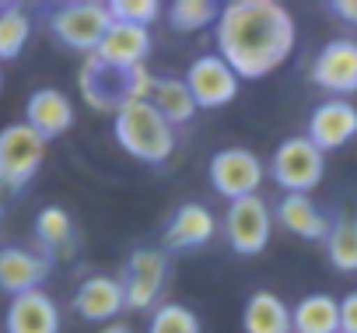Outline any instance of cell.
<instances>
[{
    "mask_svg": "<svg viewBox=\"0 0 357 333\" xmlns=\"http://www.w3.org/2000/svg\"><path fill=\"white\" fill-rule=\"evenodd\" d=\"M116 140L147 165H161L175 151V130L151 102H123L116 109Z\"/></svg>",
    "mask_w": 357,
    "mask_h": 333,
    "instance_id": "obj_2",
    "label": "cell"
},
{
    "mask_svg": "<svg viewBox=\"0 0 357 333\" xmlns=\"http://www.w3.org/2000/svg\"><path fill=\"white\" fill-rule=\"evenodd\" d=\"M218 15H221V8L211 4V0H175L168 11L175 32H200V29L214 25Z\"/></svg>",
    "mask_w": 357,
    "mask_h": 333,
    "instance_id": "obj_26",
    "label": "cell"
},
{
    "mask_svg": "<svg viewBox=\"0 0 357 333\" xmlns=\"http://www.w3.org/2000/svg\"><path fill=\"white\" fill-rule=\"evenodd\" d=\"M151 105H154L172 126L190 123L193 112H197V102H193V95H190V88H186L183 77H154Z\"/></svg>",
    "mask_w": 357,
    "mask_h": 333,
    "instance_id": "obj_22",
    "label": "cell"
},
{
    "mask_svg": "<svg viewBox=\"0 0 357 333\" xmlns=\"http://www.w3.org/2000/svg\"><path fill=\"white\" fill-rule=\"evenodd\" d=\"M291 333H340V302L333 295H305L291 309Z\"/></svg>",
    "mask_w": 357,
    "mask_h": 333,
    "instance_id": "obj_20",
    "label": "cell"
},
{
    "mask_svg": "<svg viewBox=\"0 0 357 333\" xmlns=\"http://www.w3.org/2000/svg\"><path fill=\"white\" fill-rule=\"evenodd\" d=\"M29 36H32V22H29V15H25L18 4H11V8L0 11V64L15 60V57L25 50Z\"/></svg>",
    "mask_w": 357,
    "mask_h": 333,
    "instance_id": "obj_25",
    "label": "cell"
},
{
    "mask_svg": "<svg viewBox=\"0 0 357 333\" xmlns=\"http://www.w3.org/2000/svg\"><path fill=\"white\" fill-rule=\"evenodd\" d=\"M245 333H291V309L273 291H252L242 312Z\"/></svg>",
    "mask_w": 357,
    "mask_h": 333,
    "instance_id": "obj_21",
    "label": "cell"
},
{
    "mask_svg": "<svg viewBox=\"0 0 357 333\" xmlns=\"http://www.w3.org/2000/svg\"><path fill=\"white\" fill-rule=\"evenodd\" d=\"M147 333H200V319L193 309L178 305V302H161L151 312Z\"/></svg>",
    "mask_w": 357,
    "mask_h": 333,
    "instance_id": "obj_27",
    "label": "cell"
},
{
    "mask_svg": "<svg viewBox=\"0 0 357 333\" xmlns=\"http://www.w3.org/2000/svg\"><path fill=\"white\" fill-rule=\"evenodd\" d=\"M126 309V298H123V284L119 277H84L74 291V312L88 323H105L112 316H119Z\"/></svg>",
    "mask_w": 357,
    "mask_h": 333,
    "instance_id": "obj_15",
    "label": "cell"
},
{
    "mask_svg": "<svg viewBox=\"0 0 357 333\" xmlns=\"http://www.w3.org/2000/svg\"><path fill=\"white\" fill-rule=\"evenodd\" d=\"M218 57L242 77L259 81L273 74L294 53L298 29L294 18L277 0H231L214 22Z\"/></svg>",
    "mask_w": 357,
    "mask_h": 333,
    "instance_id": "obj_1",
    "label": "cell"
},
{
    "mask_svg": "<svg viewBox=\"0 0 357 333\" xmlns=\"http://www.w3.org/2000/svg\"><path fill=\"white\" fill-rule=\"evenodd\" d=\"M270 176L280 190L308 197V190H315L326 176V154L308 137H287L270 158Z\"/></svg>",
    "mask_w": 357,
    "mask_h": 333,
    "instance_id": "obj_4",
    "label": "cell"
},
{
    "mask_svg": "<svg viewBox=\"0 0 357 333\" xmlns=\"http://www.w3.org/2000/svg\"><path fill=\"white\" fill-rule=\"evenodd\" d=\"M305 137L322 154L350 144L357 137V105H350L347 98H329V102L315 105L312 116H308V133Z\"/></svg>",
    "mask_w": 357,
    "mask_h": 333,
    "instance_id": "obj_11",
    "label": "cell"
},
{
    "mask_svg": "<svg viewBox=\"0 0 357 333\" xmlns=\"http://www.w3.org/2000/svg\"><path fill=\"white\" fill-rule=\"evenodd\" d=\"M329 8H333V15H340L347 25L357 29V0H336V4H329Z\"/></svg>",
    "mask_w": 357,
    "mask_h": 333,
    "instance_id": "obj_30",
    "label": "cell"
},
{
    "mask_svg": "<svg viewBox=\"0 0 357 333\" xmlns=\"http://www.w3.org/2000/svg\"><path fill=\"white\" fill-rule=\"evenodd\" d=\"M126 77L130 71H112L91 53L81 71V91L95 109H119L126 102Z\"/></svg>",
    "mask_w": 357,
    "mask_h": 333,
    "instance_id": "obj_19",
    "label": "cell"
},
{
    "mask_svg": "<svg viewBox=\"0 0 357 333\" xmlns=\"http://www.w3.org/2000/svg\"><path fill=\"white\" fill-rule=\"evenodd\" d=\"M211 186L225 197V200H242V197H256L259 183H263V161L245 151V147H228L218 151L211 158Z\"/></svg>",
    "mask_w": 357,
    "mask_h": 333,
    "instance_id": "obj_7",
    "label": "cell"
},
{
    "mask_svg": "<svg viewBox=\"0 0 357 333\" xmlns=\"http://www.w3.org/2000/svg\"><path fill=\"white\" fill-rule=\"evenodd\" d=\"M214 232H218V221H214V214L204 204H183L172 214L168 228H165V246L172 253L200 249V246H207L214 239Z\"/></svg>",
    "mask_w": 357,
    "mask_h": 333,
    "instance_id": "obj_16",
    "label": "cell"
},
{
    "mask_svg": "<svg viewBox=\"0 0 357 333\" xmlns=\"http://www.w3.org/2000/svg\"><path fill=\"white\" fill-rule=\"evenodd\" d=\"M340 333H357V291L340 298Z\"/></svg>",
    "mask_w": 357,
    "mask_h": 333,
    "instance_id": "obj_29",
    "label": "cell"
},
{
    "mask_svg": "<svg viewBox=\"0 0 357 333\" xmlns=\"http://www.w3.org/2000/svg\"><path fill=\"white\" fill-rule=\"evenodd\" d=\"M183 81H186V88H190L197 109H221V105H228V102L238 95V74H235L218 53L197 57V60L190 64V71H186Z\"/></svg>",
    "mask_w": 357,
    "mask_h": 333,
    "instance_id": "obj_8",
    "label": "cell"
},
{
    "mask_svg": "<svg viewBox=\"0 0 357 333\" xmlns=\"http://www.w3.org/2000/svg\"><path fill=\"white\" fill-rule=\"evenodd\" d=\"M147 53H151V32L137 29V25H126V22H112L105 39L95 50V57L112 71H133V67L144 64Z\"/></svg>",
    "mask_w": 357,
    "mask_h": 333,
    "instance_id": "obj_12",
    "label": "cell"
},
{
    "mask_svg": "<svg viewBox=\"0 0 357 333\" xmlns=\"http://www.w3.org/2000/svg\"><path fill=\"white\" fill-rule=\"evenodd\" d=\"M119 284H123L126 309H137V312L151 309L165 288V253L161 249H137L126 260Z\"/></svg>",
    "mask_w": 357,
    "mask_h": 333,
    "instance_id": "obj_10",
    "label": "cell"
},
{
    "mask_svg": "<svg viewBox=\"0 0 357 333\" xmlns=\"http://www.w3.org/2000/svg\"><path fill=\"white\" fill-rule=\"evenodd\" d=\"M273 221H280V228H287L291 235L308 239V242H326V235H329V218L305 193H284L273 211Z\"/></svg>",
    "mask_w": 357,
    "mask_h": 333,
    "instance_id": "obj_18",
    "label": "cell"
},
{
    "mask_svg": "<svg viewBox=\"0 0 357 333\" xmlns=\"http://www.w3.org/2000/svg\"><path fill=\"white\" fill-rule=\"evenodd\" d=\"M109 15L112 22H126V25H137V29H151L161 15V4L158 0H112L109 4Z\"/></svg>",
    "mask_w": 357,
    "mask_h": 333,
    "instance_id": "obj_28",
    "label": "cell"
},
{
    "mask_svg": "<svg viewBox=\"0 0 357 333\" xmlns=\"http://www.w3.org/2000/svg\"><path fill=\"white\" fill-rule=\"evenodd\" d=\"M225 235L238 256H259L273 235V211L266 207V200L259 193L231 200L228 214H225Z\"/></svg>",
    "mask_w": 357,
    "mask_h": 333,
    "instance_id": "obj_6",
    "label": "cell"
},
{
    "mask_svg": "<svg viewBox=\"0 0 357 333\" xmlns=\"http://www.w3.org/2000/svg\"><path fill=\"white\" fill-rule=\"evenodd\" d=\"M4 326H8V333H60V309L43 288L25 291V295L11 298Z\"/></svg>",
    "mask_w": 357,
    "mask_h": 333,
    "instance_id": "obj_14",
    "label": "cell"
},
{
    "mask_svg": "<svg viewBox=\"0 0 357 333\" xmlns=\"http://www.w3.org/2000/svg\"><path fill=\"white\" fill-rule=\"evenodd\" d=\"M109 25H112L109 4H95V0H74V4H63V8L53 15V22H50L53 36H56L63 46L81 50V53H88V57H91V53L98 50V43L105 39Z\"/></svg>",
    "mask_w": 357,
    "mask_h": 333,
    "instance_id": "obj_5",
    "label": "cell"
},
{
    "mask_svg": "<svg viewBox=\"0 0 357 333\" xmlns=\"http://www.w3.org/2000/svg\"><path fill=\"white\" fill-rule=\"evenodd\" d=\"M0 88H4V74H0Z\"/></svg>",
    "mask_w": 357,
    "mask_h": 333,
    "instance_id": "obj_32",
    "label": "cell"
},
{
    "mask_svg": "<svg viewBox=\"0 0 357 333\" xmlns=\"http://www.w3.org/2000/svg\"><path fill=\"white\" fill-rule=\"evenodd\" d=\"M312 81L333 98H347L357 91V43L333 39L312 60Z\"/></svg>",
    "mask_w": 357,
    "mask_h": 333,
    "instance_id": "obj_9",
    "label": "cell"
},
{
    "mask_svg": "<svg viewBox=\"0 0 357 333\" xmlns=\"http://www.w3.org/2000/svg\"><path fill=\"white\" fill-rule=\"evenodd\" d=\"M105 333H130L126 326H116V330H105Z\"/></svg>",
    "mask_w": 357,
    "mask_h": 333,
    "instance_id": "obj_31",
    "label": "cell"
},
{
    "mask_svg": "<svg viewBox=\"0 0 357 333\" xmlns=\"http://www.w3.org/2000/svg\"><path fill=\"white\" fill-rule=\"evenodd\" d=\"M50 277V260L32 253V249H18L8 246L0 249V291L18 298L25 291H39V284Z\"/></svg>",
    "mask_w": 357,
    "mask_h": 333,
    "instance_id": "obj_13",
    "label": "cell"
},
{
    "mask_svg": "<svg viewBox=\"0 0 357 333\" xmlns=\"http://www.w3.org/2000/svg\"><path fill=\"white\" fill-rule=\"evenodd\" d=\"M25 123H29L39 137L53 140V137H60V133H67V130L74 126V102H70L63 91H56V88H39V91L29 98Z\"/></svg>",
    "mask_w": 357,
    "mask_h": 333,
    "instance_id": "obj_17",
    "label": "cell"
},
{
    "mask_svg": "<svg viewBox=\"0 0 357 333\" xmlns=\"http://www.w3.org/2000/svg\"><path fill=\"white\" fill-rule=\"evenodd\" d=\"M46 144L50 140L39 137L29 123H11L0 130V190L18 193L29 186L46 161Z\"/></svg>",
    "mask_w": 357,
    "mask_h": 333,
    "instance_id": "obj_3",
    "label": "cell"
},
{
    "mask_svg": "<svg viewBox=\"0 0 357 333\" xmlns=\"http://www.w3.org/2000/svg\"><path fill=\"white\" fill-rule=\"evenodd\" d=\"M36 239L43 242L46 253H63L70 256L74 249V221L63 207H43L36 218Z\"/></svg>",
    "mask_w": 357,
    "mask_h": 333,
    "instance_id": "obj_23",
    "label": "cell"
},
{
    "mask_svg": "<svg viewBox=\"0 0 357 333\" xmlns=\"http://www.w3.org/2000/svg\"><path fill=\"white\" fill-rule=\"evenodd\" d=\"M326 253L336 270L357 274V218H340L336 225H329Z\"/></svg>",
    "mask_w": 357,
    "mask_h": 333,
    "instance_id": "obj_24",
    "label": "cell"
}]
</instances>
